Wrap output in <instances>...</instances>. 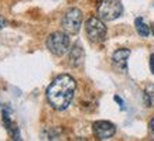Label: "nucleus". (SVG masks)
I'll return each instance as SVG.
<instances>
[{
  "label": "nucleus",
  "mask_w": 154,
  "mask_h": 141,
  "mask_svg": "<svg viewBox=\"0 0 154 141\" xmlns=\"http://www.w3.org/2000/svg\"><path fill=\"white\" fill-rule=\"evenodd\" d=\"M76 90V82L69 75H60L51 82L47 89L48 103L55 110H65L71 104Z\"/></svg>",
  "instance_id": "nucleus-1"
},
{
  "label": "nucleus",
  "mask_w": 154,
  "mask_h": 141,
  "mask_svg": "<svg viewBox=\"0 0 154 141\" xmlns=\"http://www.w3.org/2000/svg\"><path fill=\"white\" fill-rule=\"evenodd\" d=\"M69 37L66 33L62 31H55L48 35L47 38V48L51 54L57 56H62L68 50H69Z\"/></svg>",
  "instance_id": "nucleus-2"
},
{
  "label": "nucleus",
  "mask_w": 154,
  "mask_h": 141,
  "mask_svg": "<svg viewBox=\"0 0 154 141\" xmlns=\"http://www.w3.org/2000/svg\"><path fill=\"white\" fill-rule=\"evenodd\" d=\"M115 100H116V102H119V103H120V107H122V109H125V104H123V100H122V99L119 98V96H115Z\"/></svg>",
  "instance_id": "nucleus-14"
},
{
  "label": "nucleus",
  "mask_w": 154,
  "mask_h": 141,
  "mask_svg": "<svg viewBox=\"0 0 154 141\" xmlns=\"http://www.w3.org/2000/svg\"><path fill=\"white\" fill-rule=\"evenodd\" d=\"M144 96H146V102H147V104L154 107V85H150V86L146 88Z\"/></svg>",
  "instance_id": "nucleus-10"
},
{
  "label": "nucleus",
  "mask_w": 154,
  "mask_h": 141,
  "mask_svg": "<svg viewBox=\"0 0 154 141\" xmlns=\"http://www.w3.org/2000/svg\"><path fill=\"white\" fill-rule=\"evenodd\" d=\"M6 24H7V21H6V20L3 19L2 16H0V30H2L3 27H6Z\"/></svg>",
  "instance_id": "nucleus-12"
},
{
  "label": "nucleus",
  "mask_w": 154,
  "mask_h": 141,
  "mask_svg": "<svg viewBox=\"0 0 154 141\" xmlns=\"http://www.w3.org/2000/svg\"><path fill=\"white\" fill-rule=\"evenodd\" d=\"M134 26H136V30H137L139 35H141V37H149L150 27L144 23V20L141 19V17H137V19H136Z\"/></svg>",
  "instance_id": "nucleus-9"
},
{
  "label": "nucleus",
  "mask_w": 154,
  "mask_h": 141,
  "mask_svg": "<svg viewBox=\"0 0 154 141\" xmlns=\"http://www.w3.org/2000/svg\"><path fill=\"white\" fill-rule=\"evenodd\" d=\"M84 58H85L84 50L81 48L79 44H75L74 47L71 48V51H69V62L74 66H78V65H81V64L84 62Z\"/></svg>",
  "instance_id": "nucleus-8"
},
{
  "label": "nucleus",
  "mask_w": 154,
  "mask_h": 141,
  "mask_svg": "<svg viewBox=\"0 0 154 141\" xmlns=\"http://www.w3.org/2000/svg\"><path fill=\"white\" fill-rule=\"evenodd\" d=\"M150 69H151V72H153V75H154V54L150 56Z\"/></svg>",
  "instance_id": "nucleus-11"
},
{
  "label": "nucleus",
  "mask_w": 154,
  "mask_h": 141,
  "mask_svg": "<svg viewBox=\"0 0 154 141\" xmlns=\"http://www.w3.org/2000/svg\"><path fill=\"white\" fill-rule=\"evenodd\" d=\"M130 56V50H126V48H122V50H117V51L113 52V64L122 70H127V59Z\"/></svg>",
  "instance_id": "nucleus-7"
},
{
  "label": "nucleus",
  "mask_w": 154,
  "mask_h": 141,
  "mask_svg": "<svg viewBox=\"0 0 154 141\" xmlns=\"http://www.w3.org/2000/svg\"><path fill=\"white\" fill-rule=\"evenodd\" d=\"M86 34L91 41L94 42H102L105 38H106V26L103 23L102 19H98V17H91V19L86 21Z\"/></svg>",
  "instance_id": "nucleus-5"
},
{
  "label": "nucleus",
  "mask_w": 154,
  "mask_h": 141,
  "mask_svg": "<svg viewBox=\"0 0 154 141\" xmlns=\"http://www.w3.org/2000/svg\"><path fill=\"white\" fill-rule=\"evenodd\" d=\"M151 33L154 34V24H153V26H151Z\"/></svg>",
  "instance_id": "nucleus-15"
},
{
  "label": "nucleus",
  "mask_w": 154,
  "mask_h": 141,
  "mask_svg": "<svg viewBox=\"0 0 154 141\" xmlns=\"http://www.w3.org/2000/svg\"><path fill=\"white\" fill-rule=\"evenodd\" d=\"M92 130H94V134L98 137L99 140H107V138H110V137L115 136V133H116V126L110 122L100 120V122L94 123Z\"/></svg>",
  "instance_id": "nucleus-6"
},
{
  "label": "nucleus",
  "mask_w": 154,
  "mask_h": 141,
  "mask_svg": "<svg viewBox=\"0 0 154 141\" xmlns=\"http://www.w3.org/2000/svg\"><path fill=\"white\" fill-rule=\"evenodd\" d=\"M149 126H150V131H151V134H153V137H154V118L150 122Z\"/></svg>",
  "instance_id": "nucleus-13"
},
{
  "label": "nucleus",
  "mask_w": 154,
  "mask_h": 141,
  "mask_svg": "<svg viewBox=\"0 0 154 141\" xmlns=\"http://www.w3.org/2000/svg\"><path fill=\"white\" fill-rule=\"evenodd\" d=\"M82 26V11L79 9H69L62 17V28L66 34H76Z\"/></svg>",
  "instance_id": "nucleus-4"
},
{
  "label": "nucleus",
  "mask_w": 154,
  "mask_h": 141,
  "mask_svg": "<svg viewBox=\"0 0 154 141\" xmlns=\"http://www.w3.org/2000/svg\"><path fill=\"white\" fill-rule=\"evenodd\" d=\"M123 13V6L119 0H102L98 7L99 19L103 21H113L119 19Z\"/></svg>",
  "instance_id": "nucleus-3"
}]
</instances>
